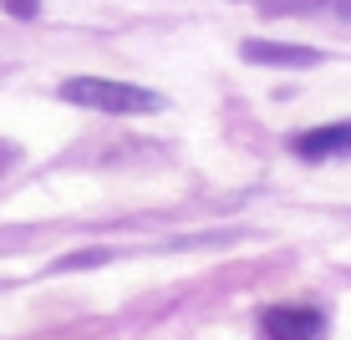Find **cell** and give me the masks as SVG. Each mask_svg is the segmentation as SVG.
<instances>
[{
	"label": "cell",
	"mask_w": 351,
	"mask_h": 340,
	"mask_svg": "<svg viewBox=\"0 0 351 340\" xmlns=\"http://www.w3.org/2000/svg\"><path fill=\"white\" fill-rule=\"evenodd\" d=\"M245 62H270V66H316V46H285V41H245Z\"/></svg>",
	"instance_id": "4"
},
{
	"label": "cell",
	"mask_w": 351,
	"mask_h": 340,
	"mask_svg": "<svg viewBox=\"0 0 351 340\" xmlns=\"http://www.w3.org/2000/svg\"><path fill=\"white\" fill-rule=\"evenodd\" d=\"M326 330V315L316 305H270L260 320L265 340H321Z\"/></svg>",
	"instance_id": "2"
},
{
	"label": "cell",
	"mask_w": 351,
	"mask_h": 340,
	"mask_svg": "<svg viewBox=\"0 0 351 340\" xmlns=\"http://www.w3.org/2000/svg\"><path fill=\"white\" fill-rule=\"evenodd\" d=\"M62 102L71 107H92L107 117H148L163 112V96L148 87H132V81H107V77H66L62 81Z\"/></svg>",
	"instance_id": "1"
},
{
	"label": "cell",
	"mask_w": 351,
	"mask_h": 340,
	"mask_svg": "<svg viewBox=\"0 0 351 340\" xmlns=\"http://www.w3.org/2000/svg\"><path fill=\"white\" fill-rule=\"evenodd\" d=\"M290 153L321 163V157H351V122H331V127H311L290 138Z\"/></svg>",
	"instance_id": "3"
},
{
	"label": "cell",
	"mask_w": 351,
	"mask_h": 340,
	"mask_svg": "<svg viewBox=\"0 0 351 340\" xmlns=\"http://www.w3.org/2000/svg\"><path fill=\"white\" fill-rule=\"evenodd\" d=\"M326 5H331L336 16H351V0H326Z\"/></svg>",
	"instance_id": "6"
},
{
	"label": "cell",
	"mask_w": 351,
	"mask_h": 340,
	"mask_svg": "<svg viewBox=\"0 0 351 340\" xmlns=\"http://www.w3.org/2000/svg\"><path fill=\"white\" fill-rule=\"evenodd\" d=\"M10 16H36V0H5Z\"/></svg>",
	"instance_id": "5"
}]
</instances>
